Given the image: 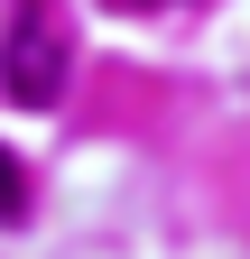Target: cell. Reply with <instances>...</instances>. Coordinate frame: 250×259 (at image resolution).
Segmentation results:
<instances>
[{
    "label": "cell",
    "mask_w": 250,
    "mask_h": 259,
    "mask_svg": "<svg viewBox=\"0 0 250 259\" xmlns=\"http://www.w3.org/2000/svg\"><path fill=\"white\" fill-rule=\"evenodd\" d=\"M65 65H74V28L56 0H19L10 28H0V93L19 111H47L65 93Z\"/></svg>",
    "instance_id": "cell-1"
},
{
    "label": "cell",
    "mask_w": 250,
    "mask_h": 259,
    "mask_svg": "<svg viewBox=\"0 0 250 259\" xmlns=\"http://www.w3.org/2000/svg\"><path fill=\"white\" fill-rule=\"evenodd\" d=\"M19 213H28V194H19V167L0 157V222H19Z\"/></svg>",
    "instance_id": "cell-2"
}]
</instances>
